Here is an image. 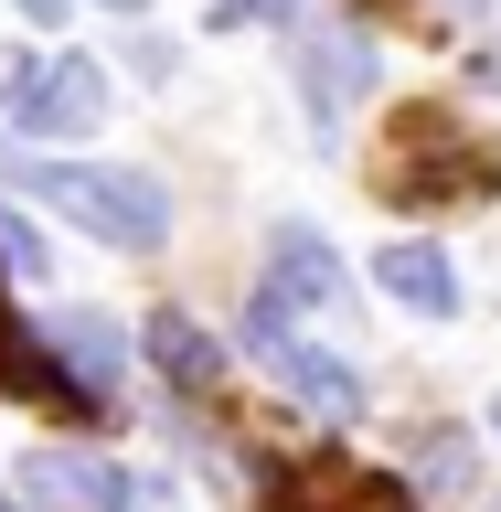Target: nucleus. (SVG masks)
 Here are the masks:
<instances>
[{"mask_svg":"<svg viewBox=\"0 0 501 512\" xmlns=\"http://www.w3.org/2000/svg\"><path fill=\"white\" fill-rule=\"evenodd\" d=\"M470 480H480V438L470 427H416V491H427V502H459Z\"/></svg>","mask_w":501,"mask_h":512,"instance_id":"obj_11","label":"nucleus"},{"mask_svg":"<svg viewBox=\"0 0 501 512\" xmlns=\"http://www.w3.org/2000/svg\"><path fill=\"white\" fill-rule=\"evenodd\" d=\"M107 11H139V0H107Z\"/></svg>","mask_w":501,"mask_h":512,"instance_id":"obj_18","label":"nucleus"},{"mask_svg":"<svg viewBox=\"0 0 501 512\" xmlns=\"http://www.w3.org/2000/svg\"><path fill=\"white\" fill-rule=\"evenodd\" d=\"M438 11H480V0H438Z\"/></svg>","mask_w":501,"mask_h":512,"instance_id":"obj_16","label":"nucleus"},{"mask_svg":"<svg viewBox=\"0 0 501 512\" xmlns=\"http://www.w3.org/2000/svg\"><path fill=\"white\" fill-rule=\"evenodd\" d=\"M22 502L32 512H139V480L118 459H86V448H32L22 459Z\"/></svg>","mask_w":501,"mask_h":512,"instance_id":"obj_3","label":"nucleus"},{"mask_svg":"<svg viewBox=\"0 0 501 512\" xmlns=\"http://www.w3.org/2000/svg\"><path fill=\"white\" fill-rule=\"evenodd\" d=\"M0 512H22V491H0Z\"/></svg>","mask_w":501,"mask_h":512,"instance_id":"obj_15","label":"nucleus"},{"mask_svg":"<svg viewBox=\"0 0 501 512\" xmlns=\"http://www.w3.org/2000/svg\"><path fill=\"white\" fill-rule=\"evenodd\" d=\"M395 203H459V192H491V160L480 150H448V118L438 107H416L406 118V160H395Z\"/></svg>","mask_w":501,"mask_h":512,"instance_id":"obj_4","label":"nucleus"},{"mask_svg":"<svg viewBox=\"0 0 501 512\" xmlns=\"http://www.w3.org/2000/svg\"><path fill=\"white\" fill-rule=\"evenodd\" d=\"M267 256H278V267H267V288H278V299H288V310H320V299H342V256H331V246H320V235H310V224H278V246H267Z\"/></svg>","mask_w":501,"mask_h":512,"instance_id":"obj_9","label":"nucleus"},{"mask_svg":"<svg viewBox=\"0 0 501 512\" xmlns=\"http://www.w3.org/2000/svg\"><path fill=\"white\" fill-rule=\"evenodd\" d=\"M0 118L22 128V139H86L107 118V75L86 54H54V64H0Z\"/></svg>","mask_w":501,"mask_h":512,"instance_id":"obj_2","label":"nucleus"},{"mask_svg":"<svg viewBox=\"0 0 501 512\" xmlns=\"http://www.w3.org/2000/svg\"><path fill=\"white\" fill-rule=\"evenodd\" d=\"M139 342H150V363L182 384V395H214V384H224V342H214L192 310H150V331H139Z\"/></svg>","mask_w":501,"mask_h":512,"instance_id":"obj_8","label":"nucleus"},{"mask_svg":"<svg viewBox=\"0 0 501 512\" xmlns=\"http://www.w3.org/2000/svg\"><path fill=\"white\" fill-rule=\"evenodd\" d=\"M299 11H310V0H224L214 22H299Z\"/></svg>","mask_w":501,"mask_h":512,"instance_id":"obj_13","label":"nucleus"},{"mask_svg":"<svg viewBox=\"0 0 501 512\" xmlns=\"http://www.w3.org/2000/svg\"><path fill=\"white\" fill-rule=\"evenodd\" d=\"M374 288H395V299L427 310V320H459V267H448L438 246H384L374 256Z\"/></svg>","mask_w":501,"mask_h":512,"instance_id":"obj_10","label":"nucleus"},{"mask_svg":"<svg viewBox=\"0 0 501 512\" xmlns=\"http://www.w3.org/2000/svg\"><path fill=\"white\" fill-rule=\"evenodd\" d=\"M0 267H11V278H43V267H54V246H43L11 203H0Z\"/></svg>","mask_w":501,"mask_h":512,"instance_id":"obj_12","label":"nucleus"},{"mask_svg":"<svg viewBox=\"0 0 501 512\" xmlns=\"http://www.w3.org/2000/svg\"><path fill=\"white\" fill-rule=\"evenodd\" d=\"M491 438H501V395H491Z\"/></svg>","mask_w":501,"mask_h":512,"instance_id":"obj_17","label":"nucleus"},{"mask_svg":"<svg viewBox=\"0 0 501 512\" xmlns=\"http://www.w3.org/2000/svg\"><path fill=\"white\" fill-rule=\"evenodd\" d=\"M11 192L54 203L64 224H86L96 246H118V256H160V246H171V182H160V171H107V160H32V150H22Z\"/></svg>","mask_w":501,"mask_h":512,"instance_id":"obj_1","label":"nucleus"},{"mask_svg":"<svg viewBox=\"0 0 501 512\" xmlns=\"http://www.w3.org/2000/svg\"><path fill=\"white\" fill-rule=\"evenodd\" d=\"M267 363H278V384L299 395V406H320V427H363V374H352L342 352H320V342H267Z\"/></svg>","mask_w":501,"mask_h":512,"instance_id":"obj_5","label":"nucleus"},{"mask_svg":"<svg viewBox=\"0 0 501 512\" xmlns=\"http://www.w3.org/2000/svg\"><path fill=\"white\" fill-rule=\"evenodd\" d=\"M22 11H32V22H64V11H75V0H22Z\"/></svg>","mask_w":501,"mask_h":512,"instance_id":"obj_14","label":"nucleus"},{"mask_svg":"<svg viewBox=\"0 0 501 512\" xmlns=\"http://www.w3.org/2000/svg\"><path fill=\"white\" fill-rule=\"evenodd\" d=\"M43 342H54V363L86 384L96 406L128 384V342H118V320H96V310H54V320H43Z\"/></svg>","mask_w":501,"mask_h":512,"instance_id":"obj_7","label":"nucleus"},{"mask_svg":"<svg viewBox=\"0 0 501 512\" xmlns=\"http://www.w3.org/2000/svg\"><path fill=\"white\" fill-rule=\"evenodd\" d=\"M363 86H374V32H310V43H299V96H310L320 128L342 118Z\"/></svg>","mask_w":501,"mask_h":512,"instance_id":"obj_6","label":"nucleus"}]
</instances>
